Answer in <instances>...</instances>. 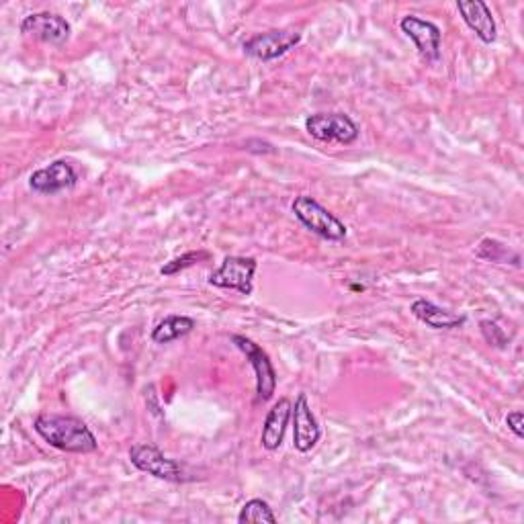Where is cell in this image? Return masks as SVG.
<instances>
[{"label": "cell", "instance_id": "obj_7", "mask_svg": "<svg viewBox=\"0 0 524 524\" xmlns=\"http://www.w3.org/2000/svg\"><path fill=\"white\" fill-rule=\"evenodd\" d=\"M301 33L295 29H275L267 33H258L244 41V54L260 60V62H273L289 54L293 48L299 46Z\"/></svg>", "mask_w": 524, "mask_h": 524}, {"label": "cell", "instance_id": "obj_4", "mask_svg": "<svg viewBox=\"0 0 524 524\" xmlns=\"http://www.w3.org/2000/svg\"><path fill=\"white\" fill-rule=\"evenodd\" d=\"M232 342L240 353L246 355V359L250 361V365L254 369V377H256V400L254 402L256 404L269 402L273 398L275 389H277V371L273 367V361L254 340H250L242 334H234Z\"/></svg>", "mask_w": 524, "mask_h": 524}, {"label": "cell", "instance_id": "obj_13", "mask_svg": "<svg viewBox=\"0 0 524 524\" xmlns=\"http://www.w3.org/2000/svg\"><path fill=\"white\" fill-rule=\"evenodd\" d=\"M410 312L416 320H420L422 324H426L432 330H457L461 326H465L467 318L463 314H455L451 310L441 308V305H436L424 297H418L412 301L410 305Z\"/></svg>", "mask_w": 524, "mask_h": 524}, {"label": "cell", "instance_id": "obj_2", "mask_svg": "<svg viewBox=\"0 0 524 524\" xmlns=\"http://www.w3.org/2000/svg\"><path fill=\"white\" fill-rule=\"evenodd\" d=\"M291 211L305 230H310L322 240L342 242L348 234L346 226L338 220V217L310 195L295 197Z\"/></svg>", "mask_w": 524, "mask_h": 524}, {"label": "cell", "instance_id": "obj_8", "mask_svg": "<svg viewBox=\"0 0 524 524\" xmlns=\"http://www.w3.org/2000/svg\"><path fill=\"white\" fill-rule=\"evenodd\" d=\"M402 33L412 39L418 54L426 62H439L441 60V46H443V31L439 25L432 21L420 19L416 15H408L400 21Z\"/></svg>", "mask_w": 524, "mask_h": 524}, {"label": "cell", "instance_id": "obj_17", "mask_svg": "<svg viewBox=\"0 0 524 524\" xmlns=\"http://www.w3.org/2000/svg\"><path fill=\"white\" fill-rule=\"evenodd\" d=\"M238 522L240 524H275L277 516L273 508L269 506V502L260 500V498H252L242 506L238 514Z\"/></svg>", "mask_w": 524, "mask_h": 524}, {"label": "cell", "instance_id": "obj_16", "mask_svg": "<svg viewBox=\"0 0 524 524\" xmlns=\"http://www.w3.org/2000/svg\"><path fill=\"white\" fill-rule=\"evenodd\" d=\"M475 256L482 258V260H488V262H496V265H510L514 269L522 267L520 254L516 250H512L510 246L502 244L500 240H494V238H484L482 242H479Z\"/></svg>", "mask_w": 524, "mask_h": 524}, {"label": "cell", "instance_id": "obj_6", "mask_svg": "<svg viewBox=\"0 0 524 524\" xmlns=\"http://www.w3.org/2000/svg\"><path fill=\"white\" fill-rule=\"evenodd\" d=\"M129 461L138 471L162 479V482H174V484L187 482L183 467L174 459H168L156 445L150 443L134 445L129 449Z\"/></svg>", "mask_w": 524, "mask_h": 524}, {"label": "cell", "instance_id": "obj_11", "mask_svg": "<svg viewBox=\"0 0 524 524\" xmlns=\"http://www.w3.org/2000/svg\"><path fill=\"white\" fill-rule=\"evenodd\" d=\"M78 183V174L66 160H56L48 166L35 170L29 177V187L39 195H58L72 189Z\"/></svg>", "mask_w": 524, "mask_h": 524}, {"label": "cell", "instance_id": "obj_5", "mask_svg": "<svg viewBox=\"0 0 524 524\" xmlns=\"http://www.w3.org/2000/svg\"><path fill=\"white\" fill-rule=\"evenodd\" d=\"M258 269V262L252 256H226L222 267L209 275L207 283L217 289L238 291L240 295L254 293V273Z\"/></svg>", "mask_w": 524, "mask_h": 524}, {"label": "cell", "instance_id": "obj_18", "mask_svg": "<svg viewBox=\"0 0 524 524\" xmlns=\"http://www.w3.org/2000/svg\"><path fill=\"white\" fill-rule=\"evenodd\" d=\"M211 254L207 250H191V252H185L177 258H172L170 262H166V265L160 269V275L162 277H174V275H179L195 265H199V262H205L209 260Z\"/></svg>", "mask_w": 524, "mask_h": 524}, {"label": "cell", "instance_id": "obj_10", "mask_svg": "<svg viewBox=\"0 0 524 524\" xmlns=\"http://www.w3.org/2000/svg\"><path fill=\"white\" fill-rule=\"evenodd\" d=\"M19 29L23 35L39 39L43 43H50V46H64L72 33V27L64 17L48 11L27 15L21 21Z\"/></svg>", "mask_w": 524, "mask_h": 524}, {"label": "cell", "instance_id": "obj_3", "mask_svg": "<svg viewBox=\"0 0 524 524\" xmlns=\"http://www.w3.org/2000/svg\"><path fill=\"white\" fill-rule=\"evenodd\" d=\"M305 131L318 142L351 146L359 140L361 129L346 113H314L305 119Z\"/></svg>", "mask_w": 524, "mask_h": 524}, {"label": "cell", "instance_id": "obj_15", "mask_svg": "<svg viewBox=\"0 0 524 524\" xmlns=\"http://www.w3.org/2000/svg\"><path fill=\"white\" fill-rule=\"evenodd\" d=\"M195 320L189 316H168L156 324L152 330V340L156 344H170L179 338L189 336L195 330Z\"/></svg>", "mask_w": 524, "mask_h": 524}, {"label": "cell", "instance_id": "obj_1", "mask_svg": "<svg viewBox=\"0 0 524 524\" xmlns=\"http://www.w3.org/2000/svg\"><path fill=\"white\" fill-rule=\"evenodd\" d=\"M33 430L46 441L50 447L72 453V455H89L99 449L97 436L76 416L62 414H39L33 422Z\"/></svg>", "mask_w": 524, "mask_h": 524}, {"label": "cell", "instance_id": "obj_12", "mask_svg": "<svg viewBox=\"0 0 524 524\" xmlns=\"http://www.w3.org/2000/svg\"><path fill=\"white\" fill-rule=\"evenodd\" d=\"M457 11L463 17L465 25L482 39L484 43H494L498 37L496 19L484 0H457Z\"/></svg>", "mask_w": 524, "mask_h": 524}, {"label": "cell", "instance_id": "obj_14", "mask_svg": "<svg viewBox=\"0 0 524 524\" xmlns=\"http://www.w3.org/2000/svg\"><path fill=\"white\" fill-rule=\"evenodd\" d=\"M291 410L293 404L289 398H281L267 414L265 424H262V432H260V445L262 449L267 451H277L283 445L285 439V432L291 420Z\"/></svg>", "mask_w": 524, "mask_h": 524}, {"label": "cell", "instance_id": "obj_20", "mask_svg": "<svg viewBox=\"0 0 524 524\" xmlns=\"http://www.w3.org/2000/svg\"><path fill=\"white\" fill-rule=\"evenodd\" d=\"M508 428L514 432L516 439H524V414L520 410H514L506 416Z\"/></svg>", "mask_w": 524, "mask_h": 524}, {"label": "cell", "instance_id": "obj_19", "mask_svg": "<svg viewBox=\"0 0 524 524\" xmlns=\"http://www.w3.org/2000/svg\"><path fill=\"white\" fill-rule=\"evenodd\" d=\"M479 330H482V336L486 338V342L498 351H506L508 344H510V336L506 334V330L494 322V320H482L479 322Z\"/></svg>", "mask_w": 524, "mask_h": 524}, {"label": "cell", "instance_id": "obj_9", "mask_svg": "<svg viewBox=\"0 0 524 524\" xmlns=\"http://www.w3.org/2000/svg\"><path fill=\"white\" fill-rule=\"evenodd\" d=\"M291 422H293V447L299 453H310L322 439V428L312 412V406L308 402L305 393H299L293 410H291Z\"/></svg>", "mask_w": 524, "mask_h": 524}]
</instances>
